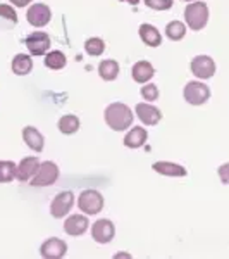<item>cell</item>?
Listing matches in <instances>:
<instances>
[{
  "label": "cell",
  "instance_id": "obj_1",
  "mask_svg": "<svg viewBox=\"0 0 229 259\" xmlns=\"http://www.w3.org/2000/svg\"><path fill=\"white\" fill-rule=\"evenodd\" d=\"M107 126L114 132H126L128 128L133 124V111L126 104L123 102H114L110 106H107L105 112H103Z\"/></svg>",
  "mask_w": 229,
  "mask_h": 259
},
{
  "label": "cell",
  "instance_id": "obj_2",
  "mask_svg": "<svg viewBox=\"0 0 229 259\" xmlns=\"http://www.w3.org/2000/svg\"><path fill=\"white\" fill-rule=\"evenodd\" d=\"M209 23V7L205 2H193L188 4V7L185 9V24L193 31H200L207 26Z\"/></svg>",
  "mask_w": 229,
  "mask_h": 259
},
{
  "label": "cell",
  "instance_id": "obj_3",
  "mask_svg": "<svg viewBox=\"0 0 229 259\" xmlns=\"http://www.w3.org/2000/svg\"><path fill=\"white\" fill-rule=\"evenodd\" d=\"M59 178V168H57L55 162L45 161L38 164V169L33 175V178L30 180L31 187H50L57 182Z\"/></svg>",
  "mask_w": 229,
  "mask_h": 259
},
{
  "label": "cell",
  "instance_id": "obj_4",
  "mask_svg": "<svg viewBox=\"0 0 229 259\" xmlns=\"http://www.w3.org/2000/svg\"><path fill=\"white\" fill-rule=\"evenodd\" d=\"M78 207L85 212V214H98L103 209V195L98 190H83L78 197Z\"/></svg>",
  "mask_w": 229,
  "mask_h": 259
},
{
  "label": "cell",
  "instance_id": "obj_5",
  "mask_svg": "<svg viewBox=\"0 0 229 259\" xmlns=\"http://www.w3.org/2000/svg\"><path fill=\"white\" fill-rule=\"evenodd\" d=\"M183 95L191 106H202L210 99V89L202 81H190L183 90Z\"/></svg>",
  "mask_w": 229,
  "mask_h": 259
},
{
  "label": "cell",
  "instance_id": "obj_6",
  "mask_svg": "<svg viewBox=\"0 0 229 259\" xmlns=\"http://www.w3.org/2000/svg\"><path fill=\"white\" fill-rule=\"evenodd\" d=\"M191 73H193L195 78H200V80H209L215 74V61L212 59L210 56H197L191 61Z\"/></svg>",
  "mask_w": 229,
  "mask_h": 259
},
{
  "label": "cell",
  "instance_id": "obj_7",
  "mask_svg": "<svg viewBox=\"0 0 229 259\" xmlns=\"http://www.w3.org/2000/svg\"><path fill=\"white\" fill-rule=\"evenodd\" d=\"M26 19L31 26L43 28V26H47L50 23V19H52V11H50V7L47 4H33L26 12Z\"/></svg>",
  "mask_w": 229,
  "mask_h": 259
},
{
  "label": "cell",
  "instance_id": "obj_8",
  "mask_svg": "<svg viewBox=\"0 0 229 259\" xmlns=\"http://www.w3.org/2000/svg\"><path fill=\"white\" fill-rule=\"evenodd\" d=\"M73 206H74V194L71 190H66L53 197L52 206H50V212H52L53 218L59 220V218L68 216V212L71 211Z\"/></svg>",
  "mask_w": 229,
  "mask_h": 259
},
{
  "label": "cell",
  "instance_id": "obj_9",
  "mask_svg": "<svg viewBox=\"0 0 229 259\" xmlns=\"http://www.w3.org/2000/svg\"><path fill=\"white\" fill-rule=\"evenodd\" d=\"M24 44L31 56H45L50 50V36L45 31H35L26 36Z\"/></svg>",
  "mask_w": 229,
  "mask_h": 259
},
{
  "label": "cell",
  "instance_id": "obj_10",
  "mask_svg": "<svg viewBox=\"0 0 229 259\" xmlns=\"http://www.w3.org/2000/svg\"><path fill=\"white\" fill-rule=\"evenodd\" d=\"M116 235V227L110 220H98L91 225V237L98 244H109Z\"/></svg>",
  "mask_w": 229,
  "mask_h": 259
},
{
  "label": "cell",
  "instance_id": "obj_11",
  "mask_svg": "<svg viewBox=\"0 0 229 259\" xmlns=\"http://www.w3.org/2000/svg\"><path fill=\"white\" fill-rule=\"evenodd\" d=\"M66 252H68V244L57 237H50L40 247L41 257L45 259H61L66 256Z\"/></svg>",
  "mask_w": 229,
  "mask_h": 259
},
{
  "label": "cell",
  "instance_id": "obj_12",
  "mask_svg": "<svg viewBox=\"0 0 229 259\" xmlns=\"http://www.w3.org/2000/svg\"><path fill=\"white\" fill-rule=\"evenodd\" d=\"M135 111H136L138 119L143 124H147V126H155V124L162 119V112L157 109L155 106H150V104H145V102L136 104Z\"/></svg>",
  "mask_w": 229,
  "mask_h": 259
},
{
  "label": "cell",
  "instance_id": "obj_13",
  "mask_svg": "<svg viewBox=\"0 0 229 259\" xmlns=\"http://www.w3.org/2000/svg\"><path fill=\"white\" fill-rule=\"evenodd\" d=\"M90 221L83 214H73L64 221V232L71 237H80L88 230Z\"/></svg>",
  "mask_w": 229,
  "mask_h": 259
},
{
  "label": "cell",
  "instance_id": "obj_14",
  "mask_svg": "<svg viewBox=\"0 0 229 259\" xmlns=\"http://www.w3.org/2000/svg\"><path fill=\"white\" fill-rule=\"evenodd\" d=\"M38 164H40L38 157H35V156L24 157V159L16 166V178H18L19 182H30L33 178V175L36 173V169H38Z\"/></svg>",
  "mask_w": 229,
  "mask_h": 259
},
{
  "label": "cell",
  "instance_id": "obj_15",
  "mask_svg": "<svg viewBox=\"0 0 229 259\" xmlns=\"http://www.w3.org/2000/svg\"><path fill=\"white\" fill-rule=\"evenodd\" d=\"M153 74H155V69H153V66L148 61H138L131 69L133 80L136 83H141V85H145V83L152 80Z\"/></svg>",
  "mask_w": 229,
  "mask_h": 259
},
{
  "label": "cell",
  "instance_id": "obj_16",
  "mask_svg": "<svg viewBox=\"0 0 229 259\" xmlns=\"http://www.w3.org/2000/svg\"><path fill=\"white\" fill-rule=\"evenodd\" d=\"M152 168L159 175H164V177H176V178L186 177V168L181 164H176V162L159 161V162H153Z\"/></svg>",
  "mask_w": 229,
  "mask_h": 259
},
{
  "label": "cell",
  "instance_id": "obj_17",
  "mask_svg": "<svg viewBox=\"0 0 229 259\" xmlns=\"http://www.w3.org/2000/svg\"><path fill=\"white\" fill-rule=\"evenodd\" d=\"M138 35L141 41H143L147 47H159L162 44V35L160 31L157 30L155 26H152V24H141L140 30H138Z\"/></svg>",
  "mask_w": 229,
  "mask_h": 259
},
{
  "label": "cell",
  "instance_id": "obj_18",
  "mask_svg": "<svg viewBox=\"0 0 229 259\" xmlns=\"http://www.w3.org/2000/svg\"><path fill=\"white\" fill-rule=\"evenodd\" d=\"M23 140H24V144L31 150H35V152H41V150H43V144H45L43 135H41L35 126L23 128Z\"/></svg>",
  "mask_w": 229,
  "mask_h": 259
},
{
  "label": "cell",
  "instance_id": "obj_19",
  "mask_svg": "<svg viewBox=\"0 0 229 259\" xmlns=\"http://www.w3.org/2000/svg\"><path fill=\"white\" fill-rule=\"evenodd\" d=\"M147 139H148L147 130L143 126H133L130 132L126 133V137H124V145L130 149H138L147 142Z\"/></svg>",
  "mask_w": 229,
  "mask_h": 259
},
{
  "label": "cell",
  "instance_id": "obj_20",
  "mask_svg": "<svg viewBox=\"0 0 229 259\" xmlns=\"http://www.w3.org/2000/svg\"><path fill=\"white\" fill-rule=\"evenodd\" d=\"M11 68H12V73L18 74V76H26L33 69V61L28 54H18V56L12 59Z\"/></svg>",
  "mask_w": 229,
  "mask_h": 259
},
{
  "label": "cell",
  "instance_id": "obj_21",
  "mask_svg": "<svg viewBox=\"0 0 229 259\" xmlns=\"http://www.w3.org/2000/svg\"><path fill=\"white\" fill-rule=\"evenodd\" d=\"M98 74L102 80L105 81H114L119 76V62L114 59H105L98 64Z\"/></svg>",
  "mask_w": 229,
  "mask_h": 259
},
{
  "label": "cell",
  "instance_id": "obj_22",
  "mask_svg": "<svg viewBox=\"0 0 229 259\" xmlns=\"http://www.w3.org/2000/svg\"><path fill=\"white\" fill-rule=\"evenodd\" d=\"M68 64V59H66L64 52L61 50H52V52H47L45 54V66L48 69H62L64 66Z\"/></svg>",
  "mask_w": 229,
  "mask_h": 259
},
{
  "label": "cell",
  "instance_id": "obj_23",
  "mask_svg": "<svg viewBox=\"0 0 229 259\" xmlns=\"http://www.w3.org/2000/svg\"><path fill=\"white\" fill-rule=\"evenodd\" d=\"M59 130L64 135H73L80 130V119L74 114H66L59 119Z\"/></svg>",
  "mask_w": 229,
  "mask_h": 259
},
{
  "label": "cell",
  "instance_id": "obj_24",
  "mask_svg": "<svg viewBox=\"0 0 229 259\" xmlns=\"http://www.w3.org/2000/svg\"><path fill=\"white\" fill-rule=\"evenodd\" d=\"M186 35V24L181 21H170L165 26V36L173 41H180L183 40V36Z\"/></svg>",
  "mask_w": 229,
  "mask_h": 259
},
{
  "label": "cell",
  "instance_id": "obj_25",
  "mask_svg": "<svg viewBox=\"0 0 229 259\" xmlns=\"http://www.w3.org/2000/svg\"><path fill=\"white\" fill-rule=\"evenodd\" d=\"M85 50L88 56H102L103 50H105V41H103L102 38H98V36H91V38H88L85 41Z\"/></svg>",
  "mask_w": 229,
  "mask_h": 259
},
{
  "label": "cell",
  "instance_id": "obj_26",
  "mask_svg": "<svg viewBox=\"0 0 229 259\" xmlns=\"http://www.w3.org/2000/svg\"><path fill=\"white\" fill-rule=\"evenodd\" d=\"M16 178V164L12 161H0V183H9Z\"/></svg>",
  "mask_w": 229,
  "mask_h": 259
},
{
  "label": "cell",
  "instance_id": "obj_27",
  "mask_svg": "<svg viewBox=\"0 0 229 259\" xmlns=\"http://www.w3.org/2000/svg\"><path fill=\"white\" fill-rule=\"evenodd\" d=\"M0 19H6L11 24H16L18 23V12L9 4H0Z\"/></svg>",
  "mask_w": 229,
  "mask_h": 259
},
{
  "label": "cell",
  "instance_id": "obj_28",
  "mask_svg": "<svg viewBox=\"0 0 229 259\" xmlns=\"http://www.w3.org/2000/svg\"><path fill=\"white\" fill-rule=\"evenodd\" d=\"M140 94H141V97L147 100V102H153V100L159 99V89H157L153 83H145V85L141 87Z\"/></svg>",
  "mask_w": 229,
  "mask_h": 259
},
{
  "label": "cell",
  "instance_id": "obj_29",
  "mask_svg": "<svg viewBox=\"0 0 229 259\" xmlns=\"http://www.w3.org/2000/svg\"><path fill=\"white\" fill-rule=\"evenodd\" d=\"M143 2L153 11H167L173 7V0H143Z\"/></svg>",
  "mask_w": 229,
  "mask_h": 259
},
{
  "label": "cell",
  "instance_id": "obj_30",
  "mask_svg": "<svg viewBox=\"0 0 229 259\" xmlns=\"http://www.w3.org/2000/svg\"><path fill=\"white\" fill-rule=\"evenodd\" d=\"M217 175H219L220 182L226 183V185H229V162H226V164L220 166V168L217 169Z\"/></svg>",
  "mask_w": 229,
  "mask_h": 259
},
{
  "label": "cell",
  "instance_id": "obj_31",
  "mask_svg": "<svg viewBox=\"0 0 229 259\" xmlns=\"http://www.w3.org/2000/svg\"><path fill=\"white\" fill-rule=\"evenodd\" d=\"M9 2H11L14 7H28V6H30V4L33 2V0H9Z\"/></svg>",
  "mask_w": 229,
  "mask_h": 259
},
{
  "label": "cell",
  "instance_id": "obj_32",
  "mask_svg": "<svg viewBox=\"0 0 229 259\" xmlns=\"http://www.w3.org/2000/svg\"><path fill=\"white\" fill-rule=\"evenodd\" d=\"M114 257L116 259H119V257H131V254L130 252H116Z\"/></svg>",
  "mask_w": 229,
  "mask_h": 259
},
{
  "label": "cell",
  "instance_id": "obj_33",
  "mask_svg": "<svg viewBox=\"0 0 229 259\" xmlns=\"http://www.w3.org/2000/svg\"><path fill=\"white\" fill-rule=\"evenodd\" d=\"M119 2H128V4H131V6H138L140 0H119Z\"/></svg>",
  "mask_w": 229,
  "mask_h": 259
},
{
  "label": "cell",
  "instance_id": "obj_34",
  "mask_svg": "<svg viewBox=\"0 0 229 259\" xmlns=\"http://www.w3.org/2000/svg\"><path fill=\"white\" fill-rule=\"evenodd\" d=\"M183 2H193V0H183Z\"/></svg>",
  "mask_w": 229,
  "mask_h": 259
}]
</instances>
